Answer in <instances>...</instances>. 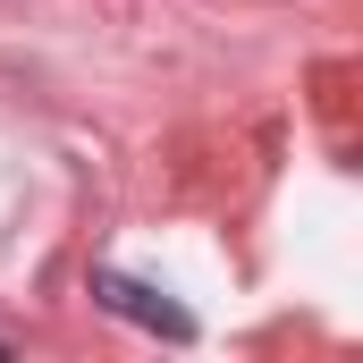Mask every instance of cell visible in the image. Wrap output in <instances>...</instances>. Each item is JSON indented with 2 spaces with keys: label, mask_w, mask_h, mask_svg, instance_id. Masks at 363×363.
<instances>
[{
  "label": "cell",
  "mask_w": 363,
  "mask_h": 363,
  "mask_svg": "<svg viewBox=\"0 0 363 363\" xmlns=\"http://www.w3.org/2000/svg\"><path fill=\"white\" fill-rule=\"evenodd\" d=\"M93 296H101V304H110L118 321H135V330H161V338H178V347L194 338V313H186V304H169L161 287H144V279L101 271V279H93Z\"/></svg>",
  "instance_id": "cell-1"
}]
</instances>
